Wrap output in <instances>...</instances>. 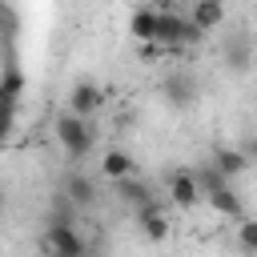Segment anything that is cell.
Returning a JSON list of instances; mask_svg holds the SVG:
<instances>
[{"mask_svg": "<svg viewBox=\"0 0 257 257\" xmlns=\"http://www.w3.org/2000/svg\"><path fill=\"white\" fill-rule=\"evenodd\" d=\"M52 128H56V141H60V149H64L68 161L88 157L92 145H96V128H92V120H80L76 112H60Z\"/></svg>", "mask_w": 257, "mask_h": 257, "instance_id": "cell-1", "label": "cell"}, {"mask_svg": "<svg viewBox=\"0 0 257 257\" xmlns=\"http://www.w3.org/2000/svg\"><path fill=\"white\" fill-rule=\"evenodd\" d=\"M36 245L44 257H88L84 237L76 233V225H64V221H48Z\"/></svg>", "mask_w": 257, "mask_h": 257, "instance_id": "cell-2", "label": "cell"}, {"mask_svg": "<svg viewBox=\"0 0 257 257\" xmlns=\"http://www.w3.org/2000/svg\"><path fill=\"white\" fill-rule=\"evenodd\" d=\"M165 193H169V205H173V209H181V213H193L197 205H205V193H201V185H197L193 169H177V173H169Z\"/></svg>", "mask_w": 257, "mask_h": 257, "instance_id": "cell-3", "label": "cell"}, {"mask_svg": "<svg viewBox=\"0 0 257 257\" xmlns=\"http://www.w3.org/2000/svg\"><path fill=\"white\" fill-rule=\"evenodd\" d=\"M100 108H104V88L96 80H76L68 92V112H76L80 120H92Z\"/></svg>", "mask_w": 257, "mask_h": 257, "instance_id": "cell-4", "label": "cell"}, {"mask_svg": "<svg viewBox=\"0 0 257 257\" xmlns=\"http://www.w3.org/2000/svg\"><path fill=\"white\" fill-rule=\"evenodd\" d=\"M161 96L173 108H193V100H197V76L193 72H169L161 80Z\"/></svg>", "mask_w": 257, "mask_h": 257, "instance_id": "cell-5", "label": "cell"}, {"mask_svg": "<svg viewBox=\"0 0 257 257\" xmlns=\"http://www.w3.org/2000/svg\"><path fill=\"white\" fill-rule=\"evenodd\" d=\"M157 20H161V8L157 4H141V8H133V16H128V36L137 40V44H157Z\"/></svg>", "mask_w": 257, "mask_h": 257, "instance_id": "cell-6", "label": "cell"}, {"mask_svg": "<svg viewBox=\"0 0 257 257\" xmlns=\"http://www.w3.org/2000/svg\"><path fill=\"white\" fill-rule=\"evenodd\" d=\"M100 177L112 181V185L137 177V161H133V153H128V149H104V153H100Z\"/></svg>", "mask_w": 257, "mask_h": 257, "instance_id": "cell-7", "label": "cell"}, {"mask_svg": "<svg viewBox=\"0 0 257 257\" xmlns=\"http://www.w3.org/2000/svg\"><path fill=\"white\" fill-rule=\"evenodd\" d=\"M137 229H141V237H145V241H153V245H161V241L169 237V213L161 209V201H153V205L137 209Z\"/></svg>", "mask_w": 257, "mask_h": 257, "instance_id": "cell-8", "label": "cell"}, {"mask_svg": "<svg viewBox=\"0 0 257 257\" xmlns=\"http://www.w3.org/2000/svg\"><path fill=\"white\" fill-rule=\"evenodd\" d=\"M205 205H209L217 217H229V221H245V201H241V193H237L233 185H221V189H213V193L205 197Z\"/></svg>", "mask_w": 257, "mask_h": 257, "instance_id": "cell-9", "label": "cell"}, {"mask_svg": "<svg viewBox=\"0 0 257 257\" xmlns=\"http://www.w3.org/2000/svg\"><path fill=\"white\" fill-rule=\"evenodd\" d=\"M112 189H116L120 205H128L133 213H137V209H145V205H153V201H161V197L153 193V185H149V181H141V177H128V181H120V185H112Z\"/></svg>", "mask_w": 257, "mask_h": 257, "instance_id": "cell-10", "label": "cell"}, {"mask_svg": "<svg viewBox=\"0 0 257 257\" xmlns=\"http://www.w3.org/2000/svg\"><path fill=\"white\" fill-rule=\"evenodd\" d=\"M213 165H217V173H221L225 181H233V177H241L253 161L245 157V149H237V145H221V149H213Z\"/></svg>", "mask_w": 257, "mask_h": 257, "instance_id": "cell-11", "label": "cell"}, {"mask_svg": "<svg viewBox=\"0 0 257 257\" xmlns=\"http://www.w3.org/2000/svg\"><path fill=\"white\" fill-rule=\"evenodd\" d=\"M60 193L76 205V209H88L92 201H96V185L84 177V173H64V181H60Z\"/></svg>", "mask_w": 257, "mask_h": 257, "instance_id": "cell-12", "label": "cell"}, {"mask_svg": "<svg viewBox=\"0 0 257 257\" xmlns=\"http://www.w3.org/2000/svg\"><path fill=\"white\" fill-rule=\"evenodd\" d=\"M189 20H193L201 32H213V28L225 24V4H221V0H197V4L189 8Z\"/></svg>", "mask_w": 257, "mask_h": 257, "instance_id": "cell-13", "label": "cell"}, {"mask_svg": "<svg viewBox=\"0 0 257 257\" xmlns=\"http://www.w3.org/2000/svg\"><path fill=\"white\" fill-rule=\"evenodd\" d=\"M221 56H225V64H229L233 72H245V68L253 64V56H249V40H245V36H229L225 48H221Z\"/></svg>", "mask_w": 257, "mask_h": 257, "instance_id": "cell-14", "label": "cell"}, {"mask_svg": "<svg viewBox=\"0 0 257 257\" xmlns=\"http://www.w3.org/2000/svg\"><path fill=\"white\" fill-rule=\"evenodd\" d=\"M0 96L8 100V104H16L20 96H24V72H20V64L8 56V64H4V76H0Z\"/></svg>", "mask_w": 257, "mask_h": 257, "instance_id": "cell-15", "label": "cell"}, {"mask_svg": "<svg viewBox=\"0 0 257 257\" xmlns=\"http://www.w3.org/2000/svg\"><path fill=\"white\" fill-rule=\"evenodd\" d=\"M193 177H197V185H201V193L209 197L213 189H221V185H229L221 173H217V165L213 161H205V165H193Z\"/></svg>", "mask_w": 257, "mask_h": 257, "instance_id": "cell-16", "label": "cell"}, {"mask_svg": "<svg viewBox=\"0 0 257 257\" xmlns=\"http://www.w3.org/2000/svg\"><path fill=\"white\" fill-rule=\"evenodd\" d=\"M237 249H241L245 257H257V217L237 221Z\"/></svg>", "mask_w": 257, "mask_h": 257, "instance_id": "cell-17", "label": "cell"}, {"mask_svg": "<svg viewBox=\"0 0 257 257\" xmlns=\"http://www.w3.org/2000/svg\"><path fill=\"white\" fill-rule=\"evenodd\" d=\"M72 217H76V205L56 189V193H52V217H48V221H64V225H72Z\"/></svg>", "mask_w": 257, "mask_h": 257, "instance_id": "cell-18", "label": "cell"}, {"mask_svg": "<svg viewBox=\"0 0 257 257\" xmlns=\"http://www.w3.org/2000/svg\"><path fill=\"white\" fill-rule=\"evenodd\" d=\"M241 149H245V157H249V161H257V137H249Z\"/></svg>", "mask_w": 257, "mask_h": 257, "instance_id": "cell-19", "label": "cell"}, {"mask_svg": "<svg viewBox=\"0 0 257 257\" xmlns=\"http://www.w3.org/2000/svg\"><path fill=\"white\" fill-rule=\"evenodd\" d=\"M253 88H257V72H253Z\"/></svg>", "mask_w": 257, "mask_h": 257, "instance_id": "cell-20", "label": "cell"}, {"mask_svg": "<svg viewBox=\"0 0 257 257\" xmlns=\"http://www.w3.org/2000/svg\"><path fill=\"white\" fill-rule=\"evenodd\" d=\"M88 257H100V253H88Z\"/></svg>", "mask_w": 257, "mask_h": 257, "instance_id": "cell-21", "label": "cell"}]
</instances>
